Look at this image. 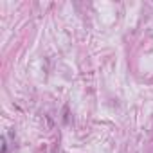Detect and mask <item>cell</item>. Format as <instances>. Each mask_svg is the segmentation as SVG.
Masks as SVG:
<instances>
[{
	"mask_svg": "<svg viewBox=\"0 0 153 153\" xmlns=\"http://www.w3.org/2000/svg\"><path fill=\"white\" fill-rule=\"evenodd\" d=\"M7 151V144H6V137H2V153Z\"/></svg>",
	"mask_w": 153,
	"mask_h": 153,
	"instance_id": "cell-1",
	"label": "cell"
}]
</instances>
